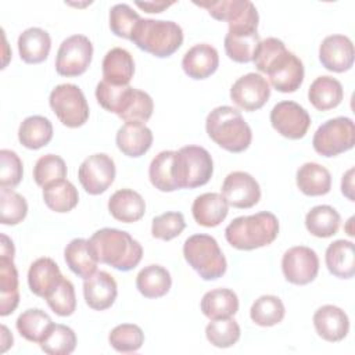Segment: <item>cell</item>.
I'll use <instances>...</instances> for the list:
<instances>
[{
  "label": "cell",
  "instance_id": "f546056e",
  "mask_svg": "<svg viewBox=\"0 0 355 355\" xmlns=\"http://www.w3.org/2000/svg\"><path fill=\"white\" fill-rule=\"evenodd\" d=\"M259 42L257 29L227 31L225 36V51L234 62H250L254 60Z\"/></svg>",
  "mask_w": 355,
  "mask_h": 355
},
{
  "label": "cell",
  "instance_id": "ba28073f",
  "mask_svg": "<svg viewBox=\"0 0 355 355\" xmlns=\"http://www.w3.org/2000/svg\"><path fill=\"white\" fill-rule=\"evenodd\" d=\"M355 144V125L351 118L337 116L323 122L315 132L312 146L323 157H336Z\"/></svg>",
  "mask_w": 355,
  "mask_h": 355
},
{
  "label": "cell",
  "instance_id": "db71d44e",
  "mask_svg": "<svg viewBox=\"0 0 355 355\" xmlns=\"http://www.w3.org/2000/svg\"><path fill=\"white\" fill-rule=\"evenodd\" d=\"M1 352H4L10 345H12V336H11V333L8 331V329L3 324L1 326Z\"/></svg>",
  "mask_w": 355,
  "mask_h": 355
},
{
  "label": "cell",
  "instance_id": "f1b7e54d",
  "mask_svg": "<svg viewBox=\"0 0 355 355\" xmlns=\"http://www.w3.org/2000/svg\"><path fill=\"white\" fill-rule=\"evenodd\" d=\"M308 98L319 111H329L340 105L344 98L341 83L331 76H318L309 86Z\"/></svg>",
  "mask_w": 355,
  "mask_h": 355
},
{
  "label": "cell",
  "instance_id": "83f0119b",
  "mask_svg": "<svg viewBox=\"0 0 355 355\" xmlns=\"http://www.w3.org/2000/svg\"><path fill=\"white\" fill-rule=\"evenodd\" d=\"M329 272L340 279H351L355 275V247L352 241H333L324 255Z\"/></svg>",
  "mask_w": 355,
  "mask_h": 355
},
{
  "label": "cell",
  "instance_id": "7dc6e473",
  "mask_svg": "<svg viewBox=\"0 0 355 355\" xmlns=\"http://www.w3.org/2000/svg\"><path fill=\"white\" fill-rule=\"evenodd\" d=\"M44 300L47 301L50 309L58 316H69L76 309V295L73 284L65 277Z\"/></svg>",
  "mask_w": 355,
  "mask_h": 355
},
{
  "label": "cell",
  "instance_id": "f35d334b",
  "mask_svg": "<svg viewBox=\"0 0 355 355\" xmlns=\"http://www.w3.org/2000/svg\"><path fill=\"white\" fill-rule=\"evenodd\" d=\"M173 158L175 151H161L157 154L148 168V178L151 184L159 191H175L179 190L173 178Z\"/></svg>",
  "mask_w": 355,
  "mask_h": 355
},
{
  "label": "cell",
  "instance_id": "c3c4849f",
  "mask_svg": "<svg viewBox=\"0 0 355 355\" xmlns=\"http://www.w3.org/2000/svg\"><path fill=\"white\" fill-rule=\"evenodd\" d=\"M186 227L183 214L180 212H165L153 219L151 234L155 239L169 241L178 237Z\"/></svg>",
  "mask_w": 355,
  "mask_h": 355
},
{
  "label": "cell",
  "instance_id": "ee69618b",
  "mask_svg": "<svg viewBox=\"0 0 355 355\" xmlns=\"http://www.w3.org/2000/svg\"><path fill=\"white\" fill-rule=\"evenodd\" d=\"M140 19V15L133 11L129 4L125 3L115 4L110 10V29L118 37L132 40V36Z\"/></svg>",
  "mask_w": 355,
  "mask_h": 355
},
{
  "label": "cell",
  "instance_id": "d6986e66",
  "mask_svg": "<svg viewBox=\"0 0 355 355\" xmlns=\"http://www.w3.org/2000/svg\"><path fill=\"white\" fill-rule=\"evenodd\" d=\"M313 326L319 337L329 343H337L348 334L349 319L341 308L323 305L313 313Z\"/></svg>",
  "mask_w": 355,
  "mask_h": 355
},
{
  "label": "cell",
  "instance_id": "484cf974",
  "mask_svg": "<svg viewBox=\"0 0 355 355\" xmlns=\"http://www.w3.org/2000/svg\"><path fill=\"white\" fill-rule=\"evenodd\" d=\"M64 258L68 268L82 279H87L93 273H96L98 259L89 240H85V239L71 240L64 250Z\"/></svg>",
  "mask_w": 355,
  "mask_h": 355
},
{
  "label": "cell",
  "instance_id": "8d00e7d4",
  "mask_svg": "<svg viewBox=\"0 0 355 355\" xmlns=\"http://www.w3.org/2000/svg\"><path fill=\"white\" fill-rule=\"evenodd\" d=\"M340 214L330 205H316L305 216L306 230L320 239L331 237L340 227Z\"/></svg>",
  "mask_w": 355,
  "mask_h": 355
},
{
  "label": "cell",
  "instance_id": "816d5d0a",
  "mask_svg": "<svg viewBox=\"0 0 355 355\" xmlns=\"http://www.w3.org/2000/svg\"><path fill=\"white\" fill-rule=\"evenodd\" d=\"M354 168L348 169L345 172V175H343V180H341V193L349 200L354 201Z\"/></svg>",
  "mask_w": 355,
  "mask_h": 355
},
{
  "label": "cell",
  "instance_id": "4fadbf2b",
  "mask_svg": "<svg viewBox=\"0 0 355 355\" xmlns=\"http://www.w3.org/2000/svg\"><path fill=\"white\" fill-rule=\"evenodd\" d=\"M270 123L283 137L298 140L306 135L311 126V116L302 105L287 100L277 103L272 108Z\"/></svg>",
  "mask_w": 355,
  "mask_h": 355
},
{
  "label": "cell",
  "instance_id": "ac0fdd59",
  "mask_svg": "<svg viewBox=\"0 0 355 355\" xmlns=\"http://www.w3.org/2000/svg\"><path fill=\"white\" fill-rule=\"evenodd\" d=\"M118 295L115 279L105 270H98L85 279L83 297L86 304L94 311L111 308Z\"/></svg>",
  "mask_w": 355,
  "mask_h": 355
},
{
  "label": "cell",
  "instance_id": "4dcf8cb0",
  "mask_svg": "<svg viewBox=\"0 0 355 355\" xmlns=\"http://www.w3.org/2000/svg\"><path fill=\"white\" fill-rule=\"evenodd\" d=\"M295 180L298 189L309 197L324 196L331 189L330 172L316 162H305L301 165L297 171Z\"/></svg>",
  "mask_w": 355,
  "mask_h": 355
},
{
  "label": "cell",
  "instance_id": "5b68a950",
  "mask_svg": "<svg viewBox=\"0 0 355 355\" xmlns=\"http://www.w3.org/2000/svg\"><path fill=\"white\" fill-rule=\"evenodd\" d=\"M132 42L143 51L158 58L172 55L183 43V31L173 21L141 18Z\"/></svg>",
  "mask_w": 355,
  "mask_h": 355
},
{
  "label": "cell",
  "instance_id": "8992f818",
  "mask_svg": "<svg viewBox=\"0 0 355 355\" xmlns=\"http://www.w3.org/2000/svg\"><path fill=\"white\" fill-rule=\"evenodd\" d=\"M183 255L186 262L204 280H216L226 273V258L212 236H190L183 244Z\"/></svg>",
  "mask_w": 355,
  "mask_h": 355
},
{
  "label": "cell",
  "instance_id": "f6af8a7d",
  "mask_svg": "<svg viewBox=\"0 0 355 355\" xmlns=\"http://www.w3.org/2000/svg\"><path fill=\"white\" fill-rule=\"evenodd\" d=\"M28 214L26 200L12 189H0V220L3 225H18Z\"/></svg>",
  "mask_w": 355,
  "mask_h": 355
},
{
  "label": "cell",
  "instance_id": "6da1fadb",
  "mask_svg": "<svg viewBox=\"0 0 355 355\" xmlns=\"http://www.w3.org/2000/svg\"><path fill=\"white\" fill-rule=\"evenodd\" d=\"M255 68L268 75L270 85L282 93H293L304 80L302 61L277 37H266L259 42L255 55Z\"/></svg>",
  "mask_w": 355,
  "mask_h": 355
},
{
  "label": "cell",
  "instance_id": "f5cc1de1",
  "mask_svg": "<svg viewBox=\"0 0 355 355\" xmlns=\"http://www.w3.org/2000/svg\"><path fill=\"white\" fill-rule=\"evenodd\" d=\"M14 244L12 240H10L6 234H1V255L0 258H8V259H14Z\"/></svg>",
  "mask_w": 355,
  "mask_h": 355
},
{
  "label": "cell",
  "instance_id": "7c38bea8",
  "mask_svg": "<svg viewBox=\"0 0 355 355\" xmlns=\"http://www.w3.org/2000/svg\"><path fill=\"white\" fill-rule=\"evenodd\" d=\"M78 179L86 193L92 196L104 193L115 179L114 159L104 153L89 155L79 166Z\"/></svg>",
  "mask_w": 355,
  "mask_h": 355
},
{
  "label": "cell",
  "instance_id": "b9f144b4",
  "mask_svg": "<svg viewBox=\"0 0 355 355\" xmlns=\"http://www.w3.org/2000/svg\"><path fill=\"white\" fill-rule=\"evenodd\" d=\"M110 345L122 354L136 352L144 343V333L137 324L122 323L115 326L108 336Z\"/></svg>",
  "mask_w": 355,
  "mask_h": 355
},
{
  "label": "cell",
  "instance_id": "30bf717a",
  "mask_svg": "<svg viewBox=\"0 0 355 355\" xmlns=\"http://www.w3.org/2000/svg\"><path fill=\"white\" fill-rule=\"evenodd\" d=\"M196 6L205 8L218 21H226L229 31L258 29L259 15L255 6L248 0H208L194 1Z\"/></svg>",
  "mask_w": 355,
  "mask_h": 355
},
{
  "label": "cell",
  "instance_id": "d6a6232c",
  "mask_svg": "<svg viewBox=\"0 0 355 355\" xmlns=\"http://www.w3.org/2000/svg\"><path fill=\"white\" fill-rule=\"evenodd\" d=\"M53 139V125L42 115H32L25 118L18 129L19 143L29 150H39L50 143Z\"/></svg>",
  "mask_w": 355,
  "mask_h": 355
},
{
  "label": "cell",
  "instance_id": "52a82bcc",
  "mask_svg": "<svg viewBox=\"0 0 355 355\" xmlns=\"http://www.w3.org/2000/svg\"><path fill=\"white\" fill-rule=\"evenodd\" d=\"M214 172L211 154L200 146H184L175 151L173 178L178 189H196L209 182Z\"/></svg>",
  "mask_w": 355,
  "mask_h": 355
},
{
  "label": "cell",
  "instance_id": "1f68e13d",
  "mask_svg": "<svg viewBox=\"0 0 355 355\" xmlns=\"http://www.w3.org/2000/svg\"><path fill=\"white\" fill-rule=\"evenodd\" d=\"M239 311L237 294L229 288H215L202 295L201 312L209 320L232 318Z\"/></svg>",
  "mask_w": 355,
  "mask_h": 355
},
{
  "label": "cell",
  "instance_id": "277c9868",
  "mask_svg": "<svg viewBox=\"0 0 355 355\" xmlns=\"http://www.w3.org/2000/svg\"><path fill=\"white\" fill-rule=\"evenodd\" d=\"M279 234V220L268 211L255 215L239 216L233 219L225 229L227 243L244 251H251L269 245Z\"/></svg>",
  "mask_w": 355,
  "mask_h": 355
},
{
  "label": "cell",
  "instance_id": "9c48e42d",
  "mask_svg": "<svg viewBox=\"0 0 355 355\" xmlns=\"http://www.w3.org/2000/svg\"><path fill=\"white\" fill-rule=\"evenodd\" d=\"M49 103L55 116L67 128H79L89 119V104L76 85L55 86L49 96Z\"/></svg>",
  "mask_w": 355,
  "mask_h": 355
},
{
  "label": "cell",
  "instance_id": "836d02e7",
  "mask_svg": "<svg viewBox=\"0 0 355 355\" xmlns=\"http://www.w3.org/2000/svg\"><path fill=\"white\" fill-rule=\"evenodd\" d=\"M19 304L18 272L8 258H0V315L7 316Z\"/></svg>",
  "mask_w": 355,
  "mask_h": 355
},
{
  "label": "cell",
  "instance_id": "e575fe53",
  "mask_svg": "<svg viewBox=\"0 0 355 355\" xmlns=\"http://www.w3.org/2000/svg\"><path fill=\"white\" fill-rule=\"evenodd\" d=\"M172 286L171 273L161 265L144 266L136 276V287L146 298L164 297Z\"/></svg>",
  "mask_w": 355,
  "mask_h": 355
},
{
  "label": "cell",
  "instance_id": "d590c367",
  "mask_svg": "<svg viewBox=\"0 0 355 355\" xmlns=\"http://www.w3.org/2000/svg\"><path fill=\"white\" fill-rule=\"evenodd\" d=\"M43 200L51 211L64 214L78 205L79 193L69 180L61 179L43 187Z\"/></svg>",
  "mask_w": 355,
  "mask_h": 355
},
{
  "label": "cell",
  "instance_id": "7402d4cb",
  "mask_svg": "<svg viewBox=\"0 0 355 355\" xmlns=\"http://www.w3.org/2000/svg\"><path fill=\"white\" fill-rule=\"evenodd\" d=\"M64 279L58 265L47 257L37 258L28 270V284L31 291L46 298Z\"/></svg>",
  "mask_w": 355,
  "mask_h": 355
},
{
  "label": "cell",
  "instance_id": "7a4b0ae2",
  "mask_svg": "<svg viewBox=\"0 0 355 355\" xmlns=\"http://www.w3.org/2000/svg\"><path fill=\"white\" fill-rule=\"evenodd\" d=\"M89 243L98 262L112 266L116 270L128 272L135 269L143 257L141 244L129 233L112 227H104L92 234Z\"/></svg>",
  "mask_w": 355,
  "mask_h": 355
},
{
  "label": "cell",
  "instance_id": "5bb4252c",
  "mask_svg": "<svg viewBox=\"0 0 355 355\" xmlns=\"http://www.w3.org/2000/svg\"><path fill=\"white\" fill-rule=\"evenodd\" d=\"M282 270L287 282L297 286H305L313 282L318 276L319 258L309 247H291L282 258Z\"/></svg>",
  "mask_w": 355,
  "mask_h": 355
},
{
  "label": "cell",
  "instance_id": "11a10c76",
  "mask_svg": "<svg viewBox=\"0 0 355 355\" xmlns=\"http://www.w3.org/2000/svg\"><path fill=\"white\" fill-rule=\"evenodd\" d=\"M352 222H354V218H349V219H348V225H347V227H345V230H347V234H348V236H351V237L355 234V233H354V230L351 229V225H352Z\"/></svg>",
  "mask_w": 355,
  "mask_h": 355
},
{
  "label": "cell",
  "instance_id": "e0dca14e",
  "mask_svg": "<svg viewBox=\"0 0 355 355\" xmlns=\"http://www.w3.org/2000/svg\"><path fill=\"white\" fill-rule=\"evenodd\" d=\"M354 44L348 36L330 35L319 46V60L331 72H345L354 65Z\"/></svg>",
  "mask_w": 355,
  "mask_h": 355
},
{
  "label": "cell",
  "instance_id": "603a6c76",
  "mask_svg": "<svg viewBox=\"0 0 355 355\" xmlns=\"http://www.w3.org/2000/svg\"><path fill=\"white\" fill-rule=\"evenodd\" d=\"M229 212V204L219 193H204L196 197L191 205L194 220L204 227L220 225Z\"/></svg>",
  "mask_w": 355,
  "mask_h": 355
},
{
  "label": "cell",
  "instance_id": "44dd1931",
  "mask_svg": "<svg viewBox=\"0 0 355 355\" xmlns=\"http://www.w3.org/2000/svg\"><path fill=\"white\" fill-rule=\"evenodd\" d=\"M115 141L122 154L137 158L150 150L153 144V132L144 123L126 122L118 129Z\"/></svg>",
  "mask_w": 355,
  "mask_h": 355
},
{
  "label": "cell",
  "instance_id": "7bdbcfd3",
  "mask_svg": "<svg viewBox=\"0 0 355 355\" xmlns=\"http://www.w3.org/2000/svg\"><path fill=\"white\" fill-rule=\"evenodd\" d=\"M240 326L232 318L215 319L205 327L207 340L218 348H229L240 338Z\"/></svg>",
  "mask_w": 355,
  "mask_h": 355
},
{
  "label": "cell",
  "instance_id": "60d3db41",
  "mask_svg": "<svg viewBox=\"0 0 355 355\" xmlns=\"http://www.w3.org/2000/svg\"><path fill=\"white\" fill-rule=\"evenodd\" d=\"M39 345L49 355H69L76 347V336L71 327L53 323Z\"/></svg>",
  "mask_w": 355,
  "mask_h": 355
},
{
  "label": "cell",
  "instance_id": "3957f363",
  "mask_svg": "<svg viewBox=\"0 0 355 355\" xmlns=\"http://www.w3.org/2000/svg\"><path fill=\"white\" fill-rule=\"evenodd\" d=\"M205 130L211 140L229 153L245 151L252 140V132L239 110L230 105L214 108L205 119Z\"/></svg>",
  "mask_w": 355,
  "mask_h": 355
},
{
  "label": "cell",
  "instance_id": "ffe728a7",
  "mask_svg": "<svg viewBox=\"0 0 355 355\" xmlns=\"http://www.w3.org/2000/svg\"><path fill=\"white\" fill-rule=\"evenodd\" d=\"M219 67L218 50L207 43H200L189 49L182 60L184 73L191 79H205Z\"/></svg>",
  "mask_w": 355,
  "mask_h": 355
},
{
  "label": "cell",
  "instance_id": "8fae6325",
  "mask_svg": "<svg viewBox=\"0 0 355 355\" xmlns=\"http://www.w3.org/2000/svg\"><path fill=\"white\" fill-rule=\"evenodd\" d=\"M93 44L85 35H72L62 40L55 57V71L61 76H79L89 68Z\"/></svg>",
  "mask_w": 355,
  "mask_h": 355
},
{
  "label": "cell",
  "instance_id": "4316f807",
  "mask_svg": "<svg viewBox=\"0 0 355 355\" xmlns=\"http://www.w3.org/2000/svg\"><path fill=\"white\" fill-rule=\"evenodd\" d=\"M50 35L42 28H28L18 37L19 57L26 64L43 62L50 53Z\"/></svg>",
  "mask_w": 355,
  "mask_h": 355
},
{
  "label": "cell",
  "instance_id": "681fc988",
  "mask_svg": "<svg viewBox=\"0 0 355 355\" xmlns=\"http://www.w3.org/2000/svg\"><path fill=\"white\" fill-rule=\"evenodd\" d=\"M0 187L4 189H12L19 184L24 169H22V161L17 155L15 151L3 148L0 151Z\"/></svg>",
  "mask_w": 355,
  "mask_h": 355
},
{
  "label": "cell",
  "instance_id": "cb8c5ba5",
  "mask_svg": "<svg viewBox=\"0 0 355 355\" xmlns=\"http://www.w3.org/2000/svg\"><path fill=\"white\" fill-rule=\"evenodd\" d=\"M101 67L103 80L115 86H128L135 73L133 57L122 47H114L107 51Z\"/></svg>",
  "mask_w": 355,
  "mask_h": 355
},
{
  "label": "cell",
  "instance_id": "2e32d148",
  "mask_svg": "<svg viewBox=\"0 0 355 355\" xmlns=\"http://www.w3.org/2000/svg\"><path fill=\"white\" fill-rule=\"evenodd\" d=\"M222 196L233 208H251L261 200V187L255 178L243 171L230 172L222 184Z\"/></svg>",
  "mask_w": 355,
  "mask_h": 355
},
{
  "label": "cell",
  "instance_id": "9a60e30c",
  "mask_svg": "<svg viewBox=\"0 0 355 355\" xmlns=\"http://www.w3.org/2000/svg\"><path fill=\"white\" fill-rule=\"evenodd\" d=\"M270 97L268 80L255 72L240 76L230 87L232 101L244 111H257L262 108Z\"/></svg>",
  "mask_w": 355,
  "mask_h": 355
},
{
  "label": "cell",
  "instance_id": "74e56055",
  "mask_svg": "<svg viewBox=\"0 0 355 355\" xmlns=\"http://www.w3.org/2000/svg\"><path fill=\"white\" fill-rule=\"evenodd\" d=\"M15 326L25 340L31 343H40L53 326V320L44 311L31 308L18 316Z\"/></svg>",
  "mask_w": 355,
  "mask_h": 355
},
{
  "label": "cell",
  "instance_id": "f907efd6",
  "mask_svg": "<svg viewBox=\"0 0 355 355\" xmlns=\"http://www.w3.org/2000/svg\"><path fill=\"white\" fill-rule=\"evenodd\" d=\"M175 4V1H136V6L147 12H162L165 8H168L169 6Z\"/></svg>",
  "mask_w": 355,
  "mask_h": 355
},
{
  "label": "cell",
  "instance_id": "d4e9b609",
  "mask_svg": "<svg viewBox=\"0 0 355 355\" xmlns=\"http://www.w3.org/2000/svg\"><path fill=\"white\" fill-rule=\"evenodd\" d=\"M108 211L116 220L132 223L144 216L146 202L137 191L132 189H121L110 197Z\"/></svg>",
  "mask_w": 355,
  "mask_h": 355
},
{
  "label": "cell",
  "instance_id": "bcb514c9",
  "mask_svg": "<svg viewBox=\"0 0 355 355\" xmlns=\"http://www.w3.org/2000/svg\"><path fill=\"white\" fill-rule=\"evenodd\" d=\"M67 178V165L64 159L55 154L42 155L33 168V179L37 186L44 187L53 182Z\"/></svg>",
  "mask_w": 355,
  "mask_h": 355
},
{
  "label": "cell",
  "instance_id": "ab89813d",
  "mask_svg": "<svg viewBox=\"0 0 355 355\" xmlns=\"http://www.w3.org/2000/svg\"><path fill=\"white\" fill-rule=\"evenodd\" d=\"M286 309L282 300L276 295H261L254 301L250 309L251 320L262 327H270L280 323Z\"/></svg>",
  "mask_w": 355,
  "mask_h": 355
}]
</instances>
